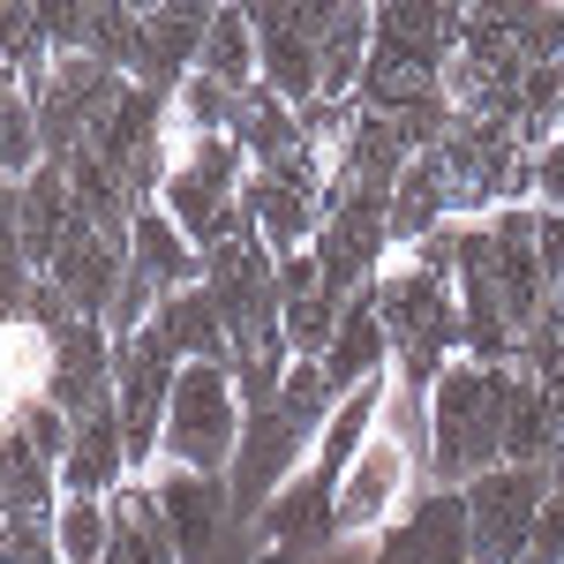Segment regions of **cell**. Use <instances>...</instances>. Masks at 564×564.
<instances>
[{
    "instance_id": "obj_26",
    "label": "cell",
    "mask_w": 564,
    "mask_h": 564,
    "mask_svg": "<svg viewBox=\"0 0 564 564\" xmlns=\"http://www.w3.org/2000/svg\"><path fill=\"white\" fill-rule=\"evenodd\" d=\"M196 76H212V84H226V90L263 84L249 0H218V8H212V23H204V53H196Z\"/></svg>"
},
{
    "instance_id": "obj_16",
    "label": "cell",
    "mask_w": 564,
    "mask_h": 564,
    "mask_svg": "<svg viewBox=\"0 0 564 564\" xmlns=\"http://www.w3.org/2000/svg\"><path fill=\"white\" fill-rule=\"evenodd\" d=\"M129 271L166 302V294H181V286H196L204 279V249L188 241L174 226V212L166 204H135V226H129Z\"/></svg>"
},
{
    "instance_id": "obj_30",
    "label": "cell",
    "mask_w": 564,
    "mask_h": 564,
    "mask_svg": "<svg viewBox=\"0 0 564 564\" xmlns=\"http://www.w3.org/2000/svg\"><path fill=\"white\" fill-rule=\"evenodd\" d=\"M234 106H241V90L212 84V76H188V84L166 98V129L174 135H226L234 129Z\"/></svg>"
},
{
    "instance_id": "obj_19",
    "label": "cell",
    "mask_w": 564,
    "mask_h": 564,
    "mask_svg": "<svg viewBox=\"0 0 564 564\" xmlns=\"http://www.w3.org/2000/svg\"><path fill=\"white\" fill-rule=\"evenodd\" d=\"M234 143H241V159L249 166H294L308 143H302V113L279 98L271 84H249L241 90V106H234Z\"/></svg>"
},
{
    "instance_id": "obj_24",
    "label": "cell",
    "mask_w": 564,
    "mask_h": 564,
    "mask_svg": "<svg viewBox=\"0 0 564 564\" xmlns=\"http://www.w3.org/2000/svg\"><path fill=\"white\" fill-rule=\"evenodd\" d=\"M61 505V467L31 452L23 430H0V520H53Z\"/></svg>"
},
{
    "instance_id": "obj_14",
    "label": "cell",
    "mask_w": 564,
    "mask_h": 564,
    "mask_svg": "<svg viewBox=\"0 0 564 564\" xmlns=\"http://www.w3.org/2000/svg\"><path fill=\"white\" fill-rule=\"evenodd\" d=\"M45 399H53L68 422L113 399V332H106L98 316H76V324L53 339V377H45Z\"/></svg>"
},
{
    "instance_id": "obj_31",
    "label": "cell",
    "mask_w": 564,
    "mask_h": 564,
    "mask_svg": "<svg viewBox=\"0 0 564 564\" xmlns=\"http://www.w3.org/2000/svg\"><path fill=\"white\" fill-rule=\"evenodd\" d=\"M45 166V135L31 113V90H8L0 98V181H23Z\"/></svg>"
},
{
    "instance_id": "obj_13",
    "label": "cell",
    "mask_w": 564,
    "mask_h": 564,
    "mask_svg": "<svg viewBox=\"0 0 564 564\" xmlns=\"http://www.w3.org/2000/svg\"><path fill=\"white\" fill-rule=\"evenodd\" d=\"M212 8H218V0H166V8H151V15H143V53H135L129 84L174 98V90L196 76V53H204V23H212Z\"/></svg>"
},
{
    "instance_id": "obj_10",
    "label": "cell",
    "mask_w": 564,
    "mask_h": 564,
    "mask_svg": "<svg viewBox=\"0 0 564 564\" xmlns=\"http://www.w3.org/2000/svg\"><path fill=\"white\" fill-rule=\"evenodd\" d=\"M151 497H159V520H166V534H174V557L181 564H212L218 542H226V520H234L226 475L159 467V475H151Z\"/></svg>"
},
{
    "instance_id": "obj_15",
    "label": "cell",
    "mask_w": 564,
    "mask_h": 564,
    "mask_svg": "<svg viewBox=\"0 0 564 564\" xmlns=\"http://www.w3.org/2000/svg\"><path fill=\"white\" fill-rule=\"evenodd\" d=\"M129 475L135 467H129V436H121V406L106 399V406L76 414V444L61 459V497H113Z\"/></svg>"
},
{
    "instance_id": "obj_3",
    "label": "cell",
    "mask_w": 564,
    "mask_h": 564,
    "mask_svg": "<svg viewBox=\"0 0 564 564\" xmlns=\"http://www.w3.org/2000/svg\"><path fill=\"white\" fill-rule=\"evenodd\" d=\"M377 316L391 332V369L414 377V384H436L444 361L467 354V316H459V286L436 279L430 263H414L406 249H391V263L377 271Z\"/></svg>"
},
{
    "instance_id": "obj_2",
    "label": "cell",
    "mask_w": 564,
    "mask_h": 564,
    "mask_svg": "<svg viewBox=\"0 0 564 564\" xmlns=\"http://www.w3.org/2000/svg\"><path fill=\"white\" fill-rule=\"evenodd\" d=\"M505 369L512 361H444L430 384V452H436V489H467L505 459Z\"/></svg>"
},
{
    "instance_id": "obj_37",
    "label": "cell",
    "mask_w": 564,
    "mask_h": 564,
    "mask_svg": "<svg viewBox=\"0 0 564 564\" xmlns=\"http://www.w3.org/2000/svg\"><path fill=\"white\" fill-rule=\"evenodd\" d=\"M8 90H23V76H15V68L0 61V98H8Z\"/></svg>"
},
{
    "instance_id": "obj_33",
    "label": "cell",
    "mask_w": 564,
    "mask_h": 564,
    "mask_svg": "<svg viewBox=\"0 0 564 564\" xmlns=\"http://www.w3.org/2000/svg\"><path fill=\"white\" fill-rule=\"evenodd\" d=\"M15 430L31 436V452H45V459H53V467H61V459H68V444H76V422H68V414H61V406H53V399H31V406H23V422H15Z\"/></svg>"
},
{
    "instance_id": "obj_9",
    "label": "cell",
    "mask_w": 564,
    "mask_h": 564,
    "mask_svg": "<svg viewBox=\"0 0 564 564\" xmlns=\"http://www.w3.org/2000/svg\"><path fill=\"white\" fill-rule=\"evenodd\" d=\"M339 8H347V0H249L263 84L279 90L286 106H308V98H316V53L332 39Z\"/></svg>"
},
{
    "instance_id": "obj_21",
    "label": "cell",
    "mask_w": 564,
    "mask_h": 564,
    "mask_svg": "<svg viewBox=\"0 0 564 564\" xmlns=\"http://www.w3.org/2000/svg\"><path fill=\"white\" fill-rule=\"evenodd\" d=\"M15 226H23V257H31V271H45L53 263V249H61V234L76 226V196H68V174L45 159L39 174L15 181Z\"/></svg>"
},
{
    "instance_id": "obj_36",
    "label": "cell",
    "mask_w": 564,
    "mask_h": 564,
    "mask_svg": "<svg viewBox=\"0 0 564 564\" xmlns=\"http://www.w3.org/2000/svg\"><path fill=\"white\" fill-rule=\"evenodd\" d=\"M550 489H564V422H557V452H550Z\"/></svg>"
},
{
    "instance_id": "obj_34",
    "label": "cell",
    "mask_w": 564,
    "mask_h": 564,
    "mask_svg": "<svg viewBox=\"0 0 564 564\" xmlns=\"http://www.w3.org/2000/svg\"><path fill=\"white\" fill-rule=\"evenodd\" d=\"M534 257H542V286H550V302L564 308V212H542V204H534Z\"/></svg>"
},
{
    "instance_id": "obj_25",
    "label": "cell",
    "mask_w": 564,
    "mask_h": 564,
    "mask_svg": "<svg viewBox=\"0 0 564 564\" xmlns=\"http://www.w3.org/2000/svg\"><path fill=\"white\" fill-rule=\"evenodd\" d=\"M113 542H106V564H181L174 557V534L159 520V497H151V475L121 481L113 497Z\"/></svg>"
},
{
    "instance_id": "obj_5",
    "label": "cell",
    "mask_w": 564,
    "mask_h": 564,
    "mask_svg": "<svg viewBox=\"0 0 564 564\" xmlns=\"http://www.w3.org/2000/svg\"><path fill=\"white\" fill-rule=\"evenodd\" d=\"M430 475V459L414 444H399L391 430H369L361 452L347 459V475L332 489V542H354V534H384L406 505H414V481Z\"/></svg>"
},
{
    "instance_id": "obj_32",
    "label": "cell",
    "mask_w": 564,
    "mask_h": 564,
    "mask_svg": "<svg viewBox=\"0 0 564 564\" xmlns=\"http://www.w3.org/2000/svg\"><path fill=\"white\" fill-rule=\"evenodd\" d=\"M339 308H347V302H332L324 286H316V294H294V302H286V316H279L286 354H294V361H324L332 332H339Z\"/></svg>"
},
{
    "instance_id": "obj_27",
    "label": "cell",
    "mask_w": 564,
    "mask_h": 564,
    "mask_svg": "<svg viewBox=\"0 0 564 564\" xmlns=\"http://www.w3.org/2000/svg\"><path fill=\"white\" fill-rule=\"evenodd\" d=\"M361 68H369V0H347L324 53H316V98H354Z\"/></svg>"
},
{
    "instance_id": "obj_1",
    "label": "cell",
    "mask_w": 564,
    "mask_h": 564,
    "mask_svg": "<svg viewBox=\"0 0 564 564\" xmlns=\"http://www.w3.org/2000/svg\"><path fill=\"white\" fill-rule=\"evenodd\" d=\"M459 15L452 0H369V68L354 106L361 113H414L444 98V68L459 53Z\"/></svg>"
},
{
    "instance_id": "obj_7",
    "label": "cell",
    "mask_w": 564,
    "mask_h": 564,
    "mask_svg": "<svg viewBox=\"0 0 564 564\" xmlns=\"http://www.w3.org/2000/svg\"><path fill=\"white\" fill-rule=\"evenodd\" d=\"M121 90H129L121 68H106V61H90V53H53V68L31 84V113H39L45 159H53V166L76 159L90 143V129L121 106Z\"/></svg>"
},
{
    "instance_id": "obj_8",
    "label": "cell",
    "mask_w": 564,
    "mask_h": 564,
    "mask_svg": "<svg viewBox=\"0 0 564 564\" xmlns=\"http://www.w3.org/2000/svg\"><path fill=\"white\" fill-rule=\"evenodd\" d=\"M467 557L475 564H520L534 542V520L550 505V467H512L497 459L489 475H475L467 489Z\"/></svg>"
},
{
    "instance_id": "obj_22",
    "label": "cell",
    "mask_w": 564,
    "mask_h": 564,
    "mask_svg": "<svg viewBox=\"0 0 564 564\" xmlns=\"http://www.w3.org/2000/svg\"><path fill=\"white\" fill-rule=\"evenodd\" d=\"M151 324L166 332V347H174L181 361H234V324H226V308L212 302V286H204V279H196V286H181V294H166Z\"/></svg>"
},
{
    "instance_id": "obj_20",
    "label": "cell",
    "mask_w": 564,
    "mask_h": 564,
    "mask_svg": "<svg viewBox=\"0 0 564 564\" xmlns=\"http://www.w3.org/2000/svg\"><path fill=\"white\" fill-rule=\"evenodd\" d=\"M45 377H53V332L31 316H8L0 324V430H15L23 406L45 399Z\"/></svg>"
},
{
    "instance_id": "obj_38",
    "label": "cell",
    "mask_w": 564,
    "mask_h": 564,
    "mask_svg": "<svg viewBox=\"0 0 564 564\" xmlns=\"http://www.w3.org/2000/svg\"><path fill=\"white\" fill-rule=\"evenodd\" d=\"M129 8H135V15H151V8H166V0H129Z\"/></svg>"
},
{
    "instance_id": "obj_28",
    "label": "cell",
    "mask_w": 564,
    "mask_h": 564,
    "mask_svg": "<svg viewBox=\"0 0 564 564\" xmlns=\"http://www.w3.org/2000/svg\"><path fill=\"white\" fill-rule=\"evenodd\" d=\"M106 542H113V505L106 497H61L53 505V550H61V564H106Z\"/></svg>"
},
{
    "instance_id": "obj_35",
    "label": "cell",
    "mask_w": 564,
    "mask_h": 564,
    "mask_svg": "<svg viewBox=\"0 0 564 564\" xmlns=\"http://www.w3.org/2000/svg\"><path fill=\"white\" fill-rule=\"evenodd\" d=\"M534 204L542 212H564V135L534 143Z\"/></svg>"
},
{
    "instance_id": "obj_23",
    "label": "cell",
    "mask_w": 564,
    "mask_h": 564,
    "mask_svg": "<svg viewBox=\"0 0 564 564\" xmlns=\"http://www.w3.org/2000/svg\"><path fill=\"white\" fill-rule=\"evenodd\" d=\"M557 399L527 377L520 361L505 369V459L512 467H550V452H557Z\"/></svg>"
},
{
    "instance_id": "obj_4",
    "label": "cell",
    "mask_w": 564,
    "mask_h": 564,
    "mask_svg": "<svg viewBox=\"0 0 564 564\" xmlns=\"http://www.w3.org/2000/svg\"><path fill=\"white\" fill-rule=\"evenodd\" d=\"M234 452H241V391H234V361H181L174 406H166V436H159V467L226 475Z\"/></svg>"
},
{
    "instance_id": "obj_12",
    "label": "cell",
    "mask_w": 564,
    "mask_h": 564,
    "mask_svg": "<svg viewBox=\"0 0 564 564\" xmlns=\"http://www.w3.org/2000/svg\"><path fill=\"white\" fill-rule=\"evenodd\" d=\"M369 564H475L467 557V497H459V489L414 497V505L377 534V557Z\"/></svg>"
},
{
    "instance_id": "obj_18",
    "label": "cell",
    "mask_w": 564,
    "mask_h": 564,
    "mask_svg": "<svg viewBox=\"0 0 564 564\" xmlns=\"http://www.w3.org/2000/svg\"><path fill=\"white\" fill-rule=\"evenodd\" d=\"M391 249H414L422 234H436L444 218H452V166H444V151H414V166L399 174V188H391Z\"/></svg>"
},
{
    "instance_id": "obj_29",
    "label": "cell",
    "mask_w": 564,
    "mask_h": 564,
    "mask_svg": "<svg viewBox=\"0 0 564 564\" xmlns=\"http://www.w3.org/2000/svg\"><path fill=\"white\" fill-rule=\"evenodd\" d=\"M76 53H90V61H106V68L129 76L135 53H143V15H135L129 0H90L84 8V45H76Z\"/></svg>"
},
{
    "instance_id": "obj_6",
    "label": "cell",
    "mask_w": 564,
    "mask_h": 564,
    "mask_svg": "<svg viewBox=\"0 0 564 564\" xmlns=\"http://www.w3.org/2000/svg\"><path fill=\"white\" fill-rule=\"evenodd\" d=\"M181 354L166 347L159 324H143L129 339H113V406H121V436H129V467L151 475L159 467V436H166V406H174Z\"/></svg>"
},
{
    "instance_id": "obj_17",
    "label": "cell",
    "mask_w": 564,
    "mask_h": 564,
    "mask_svg": "<svg viewBox=\"0 0 564 564\" xmlns=\"http://www.w3.org/2000/svg\"><path fill=\"white\" fill-rule=\"evenodd\" d=\"M391 369V332H384V316H377V294L361 286L347 308H339V332H332V347H324V384L339 391H361V384H377Z\"/></svg>"
},
{
    "instance_id": "obj_11",
    "label": "cell",
    "mask_w": 564,
    "mask_h": 564,
    "mask_svg": "<svg viewBox=\"0 0 564 564\" xmlns=\"http://www.w3.org/2000/svg\"><path fill=\"white\" fill-rule=\"evenodd\" d=\"M39 279L76 308V316H98V324H106V308H113L121 279H129V249L106 241V234H90L84 218H76V226L61 234V249H53V263H45Z\"/></svg>"
}]
</instances>
